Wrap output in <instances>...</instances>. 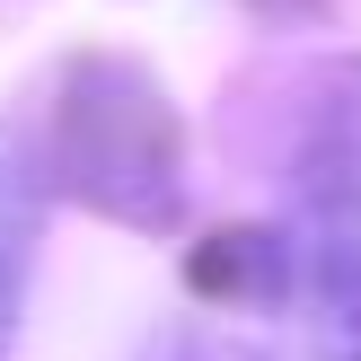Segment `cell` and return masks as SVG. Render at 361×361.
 <instances>
[{
  "label": "cell",
  "instance_id": "cell-1",
  "mask_svg": "<svg viewBox=\"0 0 361 361\" xmlns=\"http://www.w3.org/2000/svg\"><path fill=\"white\" fill-rule=\"evenodd\" d=\"M291 256L309 282V309L326 326H361V97L317 106L309 141H300Z\"/></svg>",
  "mask_w": 361,
  "mask_h": 361
},
{
  "label": "cell",
  "instance_id": "cell-2",
  "mask_svg": "<svg viewBox=\"0 0 361 361\" xmlns=\"http://www.w3.org/2000/svg\"><path fill=\"white\" fill-rule=\"evenodd\" d=\"M27 238H35V185L18 168V150L0 141V335L18 317V291H27Z\"/></svg>",
  "mask_w": 361,
  "mask_h": 361
}]
</instances>
